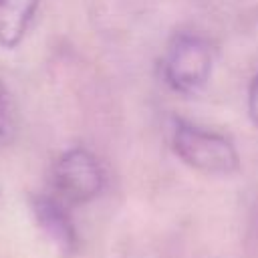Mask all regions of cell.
Listing matches in <instances>:
<instances>
[{
	"mask_svg": "<svg viewBox=\"0 0 258 258\" xmlns=\"http://www.w3.org/2000/svg\"><path fill=\"white\" fill-rule=\"evenodd\" d=\"M171 145L185 165L208 175H230L240 167L238 151L228 137L183 119L173 123Z\"/></svg>",
	"mask_w": 258,
	"mask_h": 258,
	"instance_id": "6da1fadb",
	"label": "cell"
},
{
	"mask_svg": "<svg viewBox=\"0 0 258 258\" xmlns=\"http://www.w3.org/2000/svg\"><path fill=\"white\" fill-rule=\"evenodd\" d=\"M40 0H0V46L14 48L26 36Z\"/></svg>",
	"mask_w": 258,
	"mask_h": 258,
	"instance_id": "5b68a950",
	"label": "cell"
},
{
	"mask_svg": "<svg viewBox=\"0 0 258 258\" xmlns=\"http://www.w3.org/2000/svg\"><path fill=\"white\" fill-rule=\"evenodd\" d=\"M34 216L44 230V234L58 246L62 252H75L77 250V232L75 226L67 214V208L58 198L40 196L32 204Z\"/></svg>",
	"mask_w": 258,
	"mask_h": 258,
	"instance_id": "277c9868",
	"label": "cell"
},
{
	"mask_svg": "<svg viewBox=\"0 0 258 258\" xmlns=\"http://www.w3.org/2000/svg\"><path fill=\"white\" fill-rule=\"evenodd\" d=\"M248 115L258 125V73L252 77L248 87Z\"/></svg>",
	"mask_w": 258,
	"mask_h": 258,
	"instance_id": "8992f818",
	"label": "cell"
},
{
	"mask_svg": "<svg viewBox=\"0 0 258 258\" xmlns=\"http://www.w3.org/2000/svg\"><path fill=\"white\" fill-rule=\"evenodd\" d=\"M103 181L105 175L101 163L83 147L64 151L52 167V185L56 198L64 204L91 202L103 189Z\"/></svg>",
	"mask_w": 258,
	"mask_h": 258,
	"instance_id": "3957f363",
	"label": "cell"
},
{
	"mask_svg": "<svg viewBox=\"0 0 258 258\" xmlns=\"http://www.w3.org/2000/svg\"><path fill=\"white\" fill-rule=\"evenodd\" d=\"M6 129H8V99L4 89L0 87V137H4Z\"/></svg>",
	"mask_w": 258,
	"mask_h": 258,
	"instance_id": "52a82bcc",
	"label": "cell"
},
{
	"mask_svg": "<svg viewBox=\"0 0 258 258\" xmlns=\"http://www.w3.org/2000/svg\"><path fill=\"white\" fill-rule=\"evenodd\" d=\"M212 73V48L196 34H179L163 58V77L173 91L183 95L198 93Z\"/></svg>",
	"mask_w": 258,
	"mask_h": 258,
	"instance_id": "7a4b0ae2",
	"label": "cell"
}]
</instances>
